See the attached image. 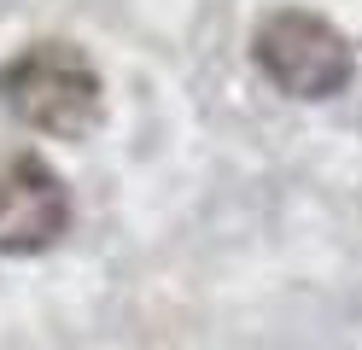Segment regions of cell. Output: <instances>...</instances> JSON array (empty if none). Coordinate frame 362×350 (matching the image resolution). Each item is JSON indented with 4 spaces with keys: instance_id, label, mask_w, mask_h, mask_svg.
<instances>
[{
    "instance_id": "3957f363",
    "label": "cell",
    "mask_w": 362,
    "mask_h": 350,
    "mask_svg": "<svg viewBox=\"0 0 362 350\" xmlns=\"http://www.w3.org/2000/svg\"><path fill=\"white\" fill-rule=\"evenodd\" d=\"M71 187L41 152L6 146L0 152V257L53 251L71 233Z\"/></svg>"
},
{
    "instance_id": "7a4b0ae2",
    "label": "cell",
    "mask_w": 362,
    "mask_h": 350,
    "mask_svg": "<svg viewBox=\"0 0 362 350\" xmlns=\"http://www.w3.org/2000/svg\"><path fill=\"white\" fill-rule=\"evenodd\" d=\"M252 64L286 100H333L356 76V47L333 18L310 6H275L252 30Z\"/></svg>"
},
{
    "instance_id": "6da1fadb",
    "label": "cell",
    "mask_w": 362,
    "mask_h": 350,
    "mask_svg": "<svg viewBox=\"0 0 362 350\" xmlns=\"http://www.w3.org/2000/svg\"><path fill=\"white\" fill-rule=\"evenodd\" d=\"M0 111L30 134L47 140H82L100 129L105 111V82L100 64L76 41H30L0 64Z\"/></svg>"
}]
</instances>
